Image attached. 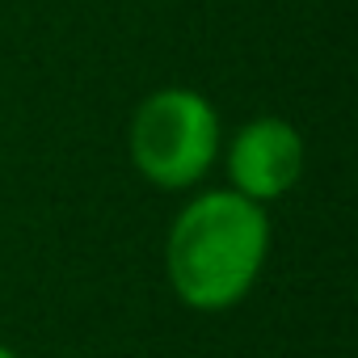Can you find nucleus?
Segmentation results:
<instances>
[{"mask_svg": "<svg viewBox=\"0 0 358 358\" xmlns=\"http://www.w3.org/2000/svg\"><path fill=\"white\" fill-rule=\"evenodd\" d=\"M274 245V224L262 203L220 186L199 190L173 215L164 236V274L177 303L220 316L249 299Z\"/></svg>", "mask_w": 358, "mask_h": 358, "instance_id": "f257e3e1", "label": "nucleus"}, {"mask_svg": "<svg viewBox=\"0 0 358 358\" xmlns=\"http://www.w3.org/2000/svg\"><path fill=\"white\" fill-rule=\"evenodd\" d=\"M224 122L207 93L190 85L152 89L127 127V152L135 173L156 190H194L220 164Z\"/></svg>", "mask_w": 358, "mask_h": 358, "instance_id": "f03ea898", "label": "nucleus"}, {"mask_svg": "<svg viewBox=\"0 0 358 358\" xmlns=\"http://www.w3.org/2000/svg\"><path fill=\"white\" fill-rule=\"evenodd\" d=\"M220 160L228 173V190L266 207V203L287 199L299 186L303 164H308V148H303V135L291 118L257 114L224 139Z\"/></svg>", "mask_w": 358, "mask_h": 358, "instance_id": "7ed1b4c3", "label": "nucleus"}, {"mask_svg": "<svg viewBox=\"0 0 358 358\" xmlns=\"http://www.w3.org/2000/svg\"><path fill=\"white\" fill-rule=\"evenodd\" d=\"M0 358H22V354H17V350H9L5 341H0Z\"/></svg>", "mask_w": 358, "mask_h": 358, "instance_id": "20e7f679", "label": "nucleus"}]
</instances>
